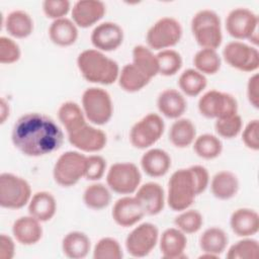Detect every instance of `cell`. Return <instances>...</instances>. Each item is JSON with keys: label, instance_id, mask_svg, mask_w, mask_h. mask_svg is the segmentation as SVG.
Masks as SVG:
<instances>
[{"label": "cell", "instance_id": "obj_27", "mask_svg": "<svg viewBox=\"0 0 259 259\" xmlns=\"http://www.w3.org/2000/svg\"><path fill=\"white\" fill-rule=\"evenodd\" d=\"M49 36L59 47L72 46L78 38V26L67 17L53 20L49 27Z\"/></svg>", "mask_w": 259, "mask_h": 259}, {"label": "cell", "instance_id": "obj_46", "mask_svg": "<svg viewBox=\"0 0 259 259\" xmlns=\"http://www.w3.org/2000/svg\"><path fill=\"white\" fill-rule=\"evenodd\" d=\"M41 7L45 15L53 20L65 17L72 9L69 0H45Z\"/></svg>", "mask_w": 259, "mask_h": 259}, {"label": "cell", "instance_id": "obj_43", "mask_svg": "<svg viewBox=\"0 0 259 259\" xmlns=\"http://www.w3.org/2000/svg\"><path fill=\"white\" fill-rule=\"evenodd\" d=\"M122 256V250L118 241L110 237L100 239L93 250L94 259H120Z\"/></svg>", "mask_w": 259, "mask_h": 259}, {"label": "cell", "instance_id": "obj_18", "mask_svg": "<svg viewBox=\"0 0 259 259\" xmlns=\"http://www.w3.org/2000/svg\"><path fill=\"white\" fill-rule=\"evenodd\" d=\"M145 210L135 196L125 195L117 199L112 207L113 221L122 228L138 224L145 215Z\"/></svg>", "mask_w": 259, "mask_h": 259}, {"label": "cell", "instance_id": "obj_42", "mask_svg": "<svg viewBox=\"0 0 259 259\" xmlns=\"http://www.w3.org/2000/svg\"><path fill=\"white\" fill-rule=\"evenodd\" d=\"M242 127L243 121L238 113L218 118L214 122L217 134L225 139L236 138L242 132Z\"/></svg>", "mask_w": 259, "mask_h": 259}, {"label": "cell", "instance_id": "obj_28", "mask_svg": "<svg viewBox=\"0 0 259 259\" xmlns=\"http://www.w3.org/2000/svg\"><path fill=\"white\" fill-rule=\"evenodd\" d=\"M91 247L89 237L80 231L68 233L62 241V250L66 257L71 259L85 258Z\"/></svg>", "mask_w": 259, "mask_h": 259}, {"label": "cell", "instance_id": "obj_19", "mask_svg": "<svg viewBox=\"0 0 259 259\" xmlns=\"http://www.w3.org/2000/svg\"><path fill=\"white\" fill-rule=\"evenodd\" d=\"M135 197L143 206L145 213L149 215L160 213L165 205L164 189L156 182H147L139 186Z\"/></svg>", "mask_w": 259, "mask_h": 259}, {"label": "cell", "instance_id": "obj_31", "mask_svg": "<svg viewBox=\"0 0 259 259\" xmlns=\"http://www.w3.org/2000/svg\"><path fill=\"white\" fill-rule=\"evenodd\" d=\"M58 118L65 127L67 135L87 123L82 107L74 101H66L61 104L58 109Z\"/></svg>", "mask_w": 259, "mask_h": 259}, {"label": "cell", "instance_id": "obj_25", "mask_svg": "<svg viewBox=\"0 0 259 259\" xmlns=\"http://www.w3.org/2000/svg\"><path fill=\"white\" fill-rule=\"evenodd\" d=\"M239 179L237 175L229 170L215 173L210 181V190L214 197L221 200L233 198L239 191Z\"/></svg>", "mask_w": 259, "mask_h": 259}, {"label": "cell", "instance_id": "obj_13", "mask_svg": "<svg viewBox=\"0 0 259 259\" xmlns=\"http://www.w3.org/2000/svg\"><path fill=\"white\" fill-rule=\"evenodd\" d=\"M223 58L228 65L239 71L255 72L259 68L257 48L240 40L228 42L223 50Z\"/></svg>", "mask_w": 259, "mask_h": 259}, {"label": "cell", "instance_id": "obj_35", "mask_svg": "<svg viewBox=\"0 0 259 259\" xmlns=\"http://www.w3.org/2000/svg\"><path fill=\"white\" fill-rule=\"evenodd\" d=\"M83 201L88 208L100 210L111 202V193L109 187L102 183H92L87 186L83 192Z\"/></svg>", "mask_w": 259, "mask_h": 259}, {"label": "cell", "instance_id": "obj_11", "mask_svg": "<svg viewBox=\"0 0 259 259\" xmlns=\"http://www.w3.org/2000/svg\"><path fill=\"white\" fill-rule=\"evenodd\" d=\"M164 130L163 118L157 113H149L132 126L130 142L137 149L150 148L160 140Z\"/></svg>", "mask_w": 259, "mask_h": 259}, {"label": "cell", "instance_id": "obj_33", "mask_svg": "<svg viewBox=\"0 0 259 259\" xmlns=\"http://www.w3.org/2000/svg\"><path fill=\"white\" fill-rule=\"evenodd\" d=\"M117 81L122 90L134 93L146 87L150 83L151 79L144 75L133 63H131L121 68Z\"/></svg>", "mask_w": 259, "mask_h": 259}, {"label": "cell", "instance_id": "obj_21", "mask_svg": "<svg viewBox=\"0 0 259 259\" xmlns=\"http://www.w3.org/2000/svg\"><path fill=\"white\" fill-rule=\"evenodd\" d=\"M230 227L239 237H252L259 231V214L251 208H238L231 214Z\"/></svg>", "mask_w": 259, "mask_h": 259}, {"label": "cell", "instance_id": "obj_8", "mask_svg": "<svg viewBox=\"0 0 259 259\" xmlns=\"http://www.w3.org/2000/svg\"><path fill=\"white\" fill-rule=\"evenodd\" d=\"M182 36V26L174 17L165 16L158 19L147 31L148 48L163 51L177 45Z\"/></svg>", "mask_w": 259, "mask_h": 259}, {"label": "cell", "instance_id": "obj_5", "mask_svg": "<svg viewBox=\"0 0 259 259\" xmlns=\"http://www.w3.org/2000/svg\"><path fill=\"white\" fill-rule=\"evenodd\" d=\"M82 109L91 123L103 125L113 114V104L109 93L99 87L87 88L82 94Z\"/></svg>", "mask_w": 259, "mask_h": 259}, {"label": "cell", "instance_id": "obj_16", "mask_svg": "<svg viewBox=\"0 0 259 259\" xmlns=\"http://www.w3.org/2000/svg\"><path fill=\"white\" fill-rule=\"evenodd\" d=\"M123 30L115 22L105 21L94 27L91 32V42L100 52H112L118 49L123 41Z\"/></svg>", "mask_w": 259, "mask_h": 259}, {"label": "cell", "instance_id": "obj_23", "mask_svg": "<svg viewBox=\"0 0 259 259\" xmlns=\"http://www.w3.org/2000/svg\"><path fill=\"white\" fill-rule=\"evenodd\" d=\"M160 251L166 259H180L184 257L187 239L183 232L177 228L166 229L160 237Z\"/></svg>", "mask_w": 259, "mask_h": 259}, {"label": "cell", "instance_id": "obj_45", "mask_svg": "<svg viewBox=\"0 0 259 259\" xmlns=\"http://www.w3.org/2000/svg\"><path fill=\"white\" fill-rule=\"evenodd\" d=\"M21 51L18 44L10 37H0V63L13 64L20 59Z\"/></svg>", "mask_w": 259, "mask_h": 259}, {"label": "cell", "instance_id": "obj_12", "mask_svg": "<svg viewBox=\"0 0 259 259\" xmlns=\"http://www.w3.org/2000/svg\"><path fill=\"white\" fill-rule=\"evenodd\" d=\"M200 114L206 118H221L238 113L237 99L230 93L218 90L205 92L197 103Z\"/></svg>", "mask_w": 259, "mask_h": 259}, {"label": "cell", "instance_id": "obj_36", "mask_svg": "<svg viewBox=\"0 0 259 259\" xmlns=\"http://www.w3.org/2000/svg\"><path fill=\"white\" fill-rule=\"evenodd\" d=\"M206 85V77L195 69H187L183 71L178 78V86L180 90L190 97L199 95L205 89Z\"/></svg>", "mask_w": 259, "mask_h": 259}, {"label": "cell", "instance_id": "obj_6", "mask_svg": "<svg viewBox=\"0 0 259 259\" xmlns=\"http://www.w3.org/2000/svg\"><path fill=\"white\" fill-rule=\"evenodd\" d=\"M31 187L22 177L12 173L0 175V205L4 208L18 209L26 205L31 198Z\"/></svg>", "mask_w": 259, "mask_h": 259}, {"label": "cell", "instance_id": "obj_22", "mask_svg": "<svg viewBox=\"0 0 259 259\" xmlns=\"http://www.w3.org/2000/svg\"><path fill=\"white\" fill-rule=\"evenodd\" d=\"M157 107L162 115L177 119L185 112L187 102L184 95L173 88L163 90L157 98Z\"/></svg>", "mask_w": 259, "mask_h": 259}, {"label": "cell", "instance_id": "obj_24", "mask_svg": "<svg viewBox=\"0 0 259 259\" xmlns=\"http://www.w3.org/2000/svg\"><path fill=\"white\" fill-rule=\"evenodd\" d=\"M141 166L150 177H161L168 173L171 167V157L162 149H150L141 158Z\"/></svg>", "mask_w": 259, "mask_h": 259}, {"label": "cell", "instance_id": "obj_4", "mask_svg": "<svg viewBox=\"0 0 259 259\" xmlns=\"http://www.w3.org/2000/svg\"><path fill=\"white\" fill-rule=\"evenodd\" d=\"M191 32L201 49L217 50L223 40L222 23L219 14L211 9L197 11L190 23Z\"/></svg>", "mask_w": 259, "mask_h": 259}, {"label": "cell", "instance_id": "obj_48", "mask_svg": "<svg viewBox=\"0 0 259 259\" xmlns=\"http://www.w3.org/2000/svg\"><path fill=\"white\" fill-rule=\"evenodd\" d=\"M193 173L195 182H196V188L198 195L205 191L209 184V174L205 167L201 165H193L189 167Z\"/></svg>", "mask_w": 259, "mask_h": 259}, {"label": "cell", "instance_id": "obj_29", "mask_svg": "<svg viewBox=\"0 0 259 259\" xmlns=\"http://www.w3.org/2000/svg\"><path fill=\"white\" fill-rule=\"evenodd\" d=\"M229 237L227 233L219 227L206 229L199 237V247L205 254L219 257L227 248Z\"/></svg>", "mask_w": 259, "mask_h": 259}, {"label": "cell", "instance_id": "obj_7", "mask_svg": "<svg viewBox=\"0 0 259 259\" xmlns=\"http://www.w3.org/2000/svg\"><path fill=\"white\" fill-rule=\"evenodd\" d=\"M87 156L78 151L63 153L53 168V177L62 187H71L84 177Z\"/></svg>", "mask_w": 259, "mask_h": 259}, {"label": "cell", "instance_id": "obj_15", "mask_svg": "<svg viewBox=\"0 0 259 259\" xmlns=\"http://www.w3.org/2000/svg\"><path fill=\"white\" fill-rule=\"evenodd\" d=\"M68 140L72 146L82 152L95 153L105 148L107 136L102 130L85 123L75 132L68 134Z\"/></svg>", "mask_w": 259, "mask_h": 259}, {"label": "cell", "instance_id": "obj_14", "mask_svg": "<svg viewBox=\"0 0 259 259\" xmlns=\"http://www.w3.org/2000/svg\"><path fill=\"white\" fill-rule=\"evenodd\" d=\"M159 240V230L152 223H143L136 227L125 239V248L133 257H145L155 248Z\"/></svg>", "mask_w": 259, "mask_h": 259}, {"label": "cell", "instance_id": "obj_37", "mask_svg": "<svg viewBox=\"0 0 259 259\" xmlns=\"http://www.w3.org/2000/svg\"><path fill=\"white\" fill-rule=\"evenodd\" d=\"M195 154L205 160L218 158L223 151V143L219 137L211 134H203L195 138L193 142Z\"/></svg>", "mask_w": 259, "mask_h": 259}, {"label": "cell", "instance_id": "obj_50", "mask_svg": "<svg viewBox=\"0 0 259 259\" xmlns=\"http://www.w3.org/2000/svg\"><path fill=\"white\" fill-rule=\"evenodd\" d=\"M15 254V244L11 237L6 234L0 236V258L12 259Z\"/></svg>", "mask_w": 259, "mask_h": 259}, {"label": "cell", "instance_id": "obj_10", "mask_svg": "<svg viewBox=\"0 0 259 259\" xmlns=\"http://www.w3.org/2000/svg\"><path fill=\"white\" fill-rule=\"evenodd\" d=\"M142 175L136 164L131 162L114 163L106 174V183L110 190L117 194H132L141 184Z\"/></svg>", "mask_w": 259, "mask_h": 259}, {"label": "cell", "instance_id": "obj_41", "mask_svg": "<svg viewBox=\"0 0 259 259\" xmlns=\"http://www.w3.org/2000/svg\"><path fill=\"white\" fill-rule=\"evenodd\" d=\"M175 227L186 234H194L198 232L203 225L202 214L196 209H185L179 213L174 220Z\"/></svg>", "mask_w": 259, "mask_h": 259}, {"label": "cell", "instance_id": "obj_34", "mask_svg": "<svg viewBox=\"0 0 259 259\" xmlns=\"http://www.w3.org/2000/svg\"><path fill=\"white\" fill-rule=\"evenodd\" d=\"M133 64L149 79L159 74L157 56L146 46L138 45L133 49Z\"/></svg>", "mask_w": 259, "mask_h": 259}, {"label": "cell", "instance_id": "obj_44", "mask_svg": "<svg viewBox=\"0 0 259 259\" xmlns=\"http://www.w3.org/2000/svg\"><path fill=\"white\" fill-rule=\"evenodd\" d=\"M106 170V161L99 155H90L86 158L84 177L90 181L101 179Z\"/></svg>", "mask_w": 259, "mask_h": 259}, {"label": "cell", "instance_id": "obj_39", "mask_svg": "<svg viewBox=\"0 0 259 259\" xmlns=\"http://www.w3.org/2000/svg\"><path fill=\"white\" fill-rule=\"evenodd\" d=\"M156 56L158 60L159 74L162 76H173L182 67V57L175 50H163L160 51Z\"/></svg>", "mask_w": 259, "mask_h": 259}, {"label": "cell", "instance_id": "obj_49", "mask_svg": "<svg viewBox=\"0 0 259 259\" xmlns=\"http://www.w3.org/2000/svg\"><path fill=\"white\" fill-rule=\"evenodd\" d=\"M259 76L257 73L252 75L247 83V98L249 103L255 107H259Z\"/></svg>", "mask_w": 259, "mask_h": 259}, {"label": "cell", "instance_id": "obj_38", "mask_svg": "<svg viewBox=\"0 0 259 259\" xmlns=\"http://www.w3.org/2000/svg\"><path fill=\"white\" fill-rule=\"evenodd\" d=\"M195 70L205 75H213L221 69L222 60L217 50L200 49L193 57Z\"/></svg>", "mask_w": 259, "mask_h": 259}, {"label": "cell", "instance_id": "obj_51", "mask_svg": "<svg viewBox=\"0 0 259 259\" xmlns=\"http://www.w3.org/2000/svg\"><path fill=\"white\" fill-rule=\"evenodd\" d=\"M9 112H10L9 104L5 100V98L2 97L0 100V123L1 124L4 123L6 119L9 117Z\"/></svg>", "mask_w": 259, "mask_h": 259}, {"label": "cell", "instance_id": "obj_47", "mask_svg": "<svg viewBox=\"0 0 259 259\" xmlns=\"http://www.w3.org/2000/svg\"><path fill=\"white\" fill-rule=\"evenodd\" d=\"M259 121L258 119L250 120L247 125L242 131V141L244 145L252 150L258 151L259 150Z\"/></svg>", "mask_w": 259, "mask_h": 259}, {"label": "cell", "instance_id": "obj_2", "mask_svg": "<svg viewBox=\"0 0 259 259\" xmlns=\"http://www.w3.org/2000/svg\"><path fill=\"white\" fill-rule=\"evenodd\" d=\"M77 67L82 77L94 84L110 85L119 75L118 64L96 49H88L77 57Z\"/></svg>", "mask_w": 259, "mask_h": 259}, {"label": "cell", "instance_id": "obj_30", "mask_svg": "<svg viewBox=\"0 0 259 259\" xmlns=\"http://www.w3.org/2000/svg\"><path fill=\"white\" fill-rule=\"evenodd\" d=\"M6 31L15 38H25L33 31V20L24 10H13L5 19Z\"/></svg>", "mask_w": 259, "mask_h": 259}, {"label": "cell", "instance_id": "obj_9", "mask_svg": "<svg viewBox=\"0 0 259 259\" xmlns=\"http://www.w3.org/2000/svg\"><path fill=\"white\" fill-rule=\"evenodd\" d=\"M227 32L238 40L249 39L254 45L258 40V16L246 7L234 8L226 17Z\"/></svg>", "mask_w": 259, "mask_h": 259}, {"label": "cell", "instance_id": "obj_3", "mask_svg": "<svg viewBox=\"0 0 259 259\" xmlns=\"http://www.w3.org/2000/svg\"><path fill=\"white\" fill-rule=\"evenodd\" d=\"M197 195L196 182L190 168L179 169L172 173L167 192V203L171 209L182 211L189 208Z\"/></svg>", "mask_w": 259, "mask_h": 259}, {"label": "cell", "instance_id": "obj_32", "mask_svg": "<svg viewBox=\"0 0 259 259\" xmlns=\"http://www.w3.org/2000/svg\"><path fill=\"white\" fill-rule=\"evenodd\" d=\"M196 128L189 118H177L169 130V141L176 148H186L193 144Z\"/></svg>", "mask_w": 259, "mask_h": 259}, {"label": "cell", "instance_id": "obj_40", "mask_svg": "<svg viewBox=\"0 0 259 259\" xmlns=\"http://www.w3.org/2000/svg\"><path fill=\"white\" fill-rule=\"evenodd\" d=\"M259 244L256 240L246 237L232 245L227 253L228 259H257Z\"/></svg>", "mask_w": 259, "mask_h": 259}, {"label": "cell", "instance_id": "obj_20", "mask_svg": "<svg viewBox=\"0 0 259 259\" xmlns=\"http://www.w3.org/2000/svg\"><path fill=\"white\" fill-rule=\"evenodd\" d=\"M41 222L29 215L18 218L12 225V234L14 239L24 246L36 244L42 237Z\"/></svg>", "mask_w": 259, "mask_h": 259}, {"label": "cell", "instance_id": "obj_26", "mask_svg": "<svg viewBox=\"0 0 259 259\" xmlns=\"http://www.w3.org/2000/svg\"><path fill=\"white\" fill-rule=\"evenodd\" d=\"M56 211L57 201L51 192L38 191L28 202V213L41 223L52 220Z\"/></svg>", "mask_w": 259, "mask_h": 259}, {"label": "cell", "instance_id": "obj_1", "mask_svg": "<svg viewBox=\"0 0 259 259\" xmlns=\"http://www.w3.org/2000/svg\"><path fill=\"white\" fill-rule=\"evenodd\" d=\"M11 141L21 154L42 157L61 148L64 133L51 116L40 112H28L14 122Z\"/></svg>", "mask_w": 259, "mask_h": 259}, {"label": "cell", "instance_id": "obj_17", "mask_svg": "<svg viewBox=\"0 0 259 259\" xmlns=\"http://www.w3.org/2000/svg\"><path fill=\"white\" fill-rule=\"evenodd\" d=\"M106 6L99 0H79L71 9L72 20L81 28H88L97 23L105 14Z\"/></svg>", "mask_w": 259, "mask_h": 259}]
</instances>
